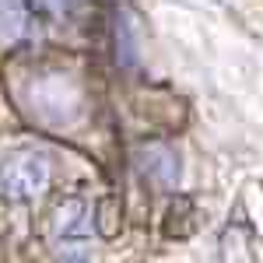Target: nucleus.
Returning a JSON list of instances; mask_svg holds the SVG:
<instances>
[{"instance_id":"f257e3e1","label":"nucleus","mask_w":263,"mask_h":263,"mask_svg":"<svg viewBox=\"0 0 263 263\" xmlns=\"http://www.w3.org/2000/svg\"><path fill=\"white\" fill-rule=\"evenodd\" d=\"M32 112L49 126H70L84 116V91L67 74H42L28 88Z\"/></svg>"},{"instance_id":"f03ea898","label":"nucleus","mask_w":263,"mask_h":263,"mask_svg":"<svg viewBox=\"0 0 263 263\" xmlns=\"http://www.w3.org/2000/svg\"><path fill=\"white\" fill-rule=\"evenodd\" d=\"M49 186V158L39 151H11L0 158V197L35 200Z\"/></svg>"},{"instance_id":"7ed1b4c3","label":"nucleus","mask_w":263,"mask_h":263,"mask_svg":"<svg viewBox=\"0 0 263 263\" xmlns=\"http://www.w3.org/2000/svg\"><path fill=\"white\" fill-rule=\"evenodd\" d=\"M88 235H91V211L84 197H70L57 207V221H53V246L67 260L88 256Z\"/></svg>"},{"instance_id":"20e7f679","label":"nucleus","mask_w":263,"mask_h":263,"mask_svg":"<svg viewBox=\"0 0 263 263\" xmlns=\"http://www.w3.org/2000/svg\"><path fill=\"white\" fill-rule=\"evenodd\" d=\"M35 32V18L28 0H0V39L21 42Z\"/></svg>"},{"instance_id":"39448f33","label":"nucleus","mask_w":263,"mask_h":263,"mask_svg":"<svg viewBox=\"0 0 263 263\" xmlns=\"http://www.w3.org/2000/svg\"><path fill=\"white\" fill-rule=\"evenodd\" d=\"M141 162H144L141 165L144 176L155 186H176L179 182V158H176V151L155 144V147H144L141 151Z\"/></svg>"},{"instance_id":"423d86ee","label":"nucleus","mask_w":263,"mask_h":263,"mask_svg":"<svg viewBox=\"0 0 263 263\" xmlns=\"http://www.w3.org/2000/svg\"><path fill=\"white\" fill-rule=\"evenodd\" d=\"M116 60L123 67H134L141 60V42H137V25L130 21V14L116 18Z\"/></svg>"},{"instance_id":"0eeeda50","label":"nucleus","mask_w":263,"mask_h":263,"mask_svg":"<svg viewBox=\"0 0 263 263\" xmlns=\"http://www.w3.org/2000/svg\"><path fill=\"white\" fill-rule=\"evenodd\" d=\"M46 4H49L53 14H74V7H78L81 0H46Z\"/></svg>"}]
</instances>
